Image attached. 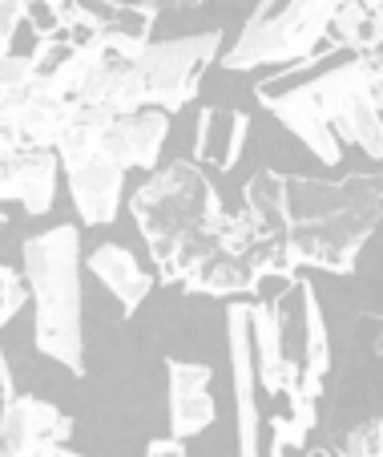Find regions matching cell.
I'll list each match as a JSON object with an SVG mask.
<instances>
[{
	"label": "cell",
	"instance_id": "cell-1",
	"mask_svg": "<svg viewBox=\"0 0 383 457\" xmlns=\"http://www.w3.org/2000/svg\"><path fill=\"white\" fill-rule=\"evenodd\" d=\"M383 223V174L311 179L287 174V247L290 268L351 276L359 251Z\"/></svg>",
	"mask_w": 383,
	"mask_h": 457
},
{
	"label": "cell",
	"instance_id": "cell-2",
	"mask_svg": "<svg viewBox=\"0 0 383 457\" xmlns=\"http://www.w3.org/2000/svg\"><path fill=\"white\" fill-rule=\"evenodd\" d=\"M129 211L166 284L182 287L222 247L218 227L226 207L198 162H166V170H153L134 190Z\"/></svg>",
	"mask_w": 383,
	"mask_h": 457
},
{
	"label": "cell",
	"instance_id": "cell-3",
	"mask_svg": "<svg viewBox=\"0 0 383 457\" xmlns=\"http://www.w3.org/2000/svg\"><path fill=\"white\" fill-rule=\"evenodd\" d=\"M25 292L33 300V345L73 377H86V328H81V231L57 223L20 247Z\"/></svg>",
	"mask_w": 383,
	"mask_h": 457
},
{
	"label": "cell",
	"instance_id": "cell-4",
	"mask_svg": "<svg viewBox=\"0 0 383 457\" xmlns=\"http://www.w3.org/2000/svg\"><path fill=\"white\" fill-rule=\"evenodd\" d=\"M347 0H258L242 33L222 53V70L247 73L258 65H303V61L339 53L327 41L335 12Z\"/></svg>",
	"mask_w": 383,
	"mask_h": 457
},
{
	"label": "cell",
	"instance_id": "cell-5",
	"mask_svg": "<svg viewBox=\"0 0 383 457\" xmlns=\"http://www.w3.org/2000/svg\"><path fill=\"white\" fill-rule=\"evenodd\" d=\"M279 86H295L306 102L323 113V121L335 129V138L343 146L363 150L367 158L379 162L383 158V118L375 110L371 94H367V57H347L331 70H319L303 81L271 78Z\"/></svg>",
	"mask_w": 383,
	"mask_h": 457
},
{
	"label": "cell",
	"instance_id": "cell-6",
	"mask_svg": "<svg viewBox=\"0 0 383 457\" xmlns=\"http://www.w3.org/2000/svg\"><path fill=\"white\" fill-rule=\"evenodd\" d=\"M222 57V29L174 37V41H150L145 53L134 57V73L142 81L145 110L182 113L198 97L206 70Z\"/></svg>",
	"mask_w": 383,
	"mask_h": 457
},
{
	"label": "cell",
	"instance_id": "cell-7",
	"mask_svg": "<svg viewBox=\"0 0 383 457\" xmlns=\"http://www.w3.org/2000/svg\"><path fill=\"white\" fill-rule=\"evenodd\" d=\"M351 361L343 377H359V385L339 380V393L331 409L359 397V409L339 429V437H375L383 441V316H355L351 320Z\"/></svg>",
	"mask_w": 383,
	"mask_h": 457
},
{
	"label": "cell",
	"instance_id": "cell-8",
	"mask_svg": "<svg viewBox=\"0 0 383 457\" xmlns=\"http://www.w3.org/2000/svg\"><path fill=\"white\" fill-rule=\"evenodd\" d=\"M65 21L94 37L110 57L134 61L150 45L158 12L145 9V4H134V0H69Z\"/></svg>",
	"mask_w": 383,
	"mask_h": 457
},
{
	"label": "cell",
	"instance_id": "cell-9",
	"mask_svg": "<svg viewBox=\"0 0 383 457\" xmlns=\"http://www.w3.org/2000/svg\"><path fill=\"white\" fill-rule=\"evenodd\" d=\"M226 345H230L234 405H239V457H263L258 377H255V356H250V303L230 300V308H226Z\"/></svg>",
	"mask_w": 383,
	"mask_h": 457
},
{
	"label": "cell",
	"instance_id": "cell-10",
	"mask_svg": "<svg viewBox=\"0 0 383 457\" xmlns=\"http://www.w3.org/2000/svg\"><path fill=\"white\" fill-rule=\"evenodd\" d=\"M69 437L73 417L29 393H17L0 413V457H41L69 445Z\"/></svg>",
	"mask_w": 383,
	"mask_h": 457
},
{
	"label": "cell",
	"instance_id": "cell-11",
	"mask_svg": "<svg viewBox=\"0 0 383 457\" xmlns=\"http://www.w3.org/2000/svg\"><path fill=\"white\" fill-rule=\"evenodd\" d=\"M210 364L198 361H166V409H170V441L186 445L190 437L206 433L218 417V405L210 397Z\"/></svg>",
	"mask_w": 383,
	"mask_h": 457
},
{
	"label": "cell",
	"instance_id": "cell-12",
	"mask_svg": "<svg viewBox=\"0 0 383 457\" xmlns=\"http://www.w3.org/2000/svg\"><path fill=\"white\" fill-rule=\"evenodd\" d=\"M255 94H258V102H263L266 110L279 118V126L287 129V134H295V138L303 142V146L327 166V170H335V166L343 162V142L335 138V129L323 121V113H319L315 105L306 102V97L298 94L295 86H279V81H258Z\"/></svg>",
	"mask_w": 383,
	"mask_h": 457
},
{
	"label": "cell",
	"instance_id": "cell-13",
	"mask_svg": "<svg viewBox=\"0 0 383 457\" xmlns=\"http://www.w3.org/2000/svg\"><path fill=\"white\" fill-rule=\"evenodd\" d=\"M170 138V113L162 110H137L126 118H113L105 126L102 154L121 170H158L162 146Z\"/></svg>",
	"mask_w": 383,
	"mask_h": 457
},
{
	"label": "cell",
	"instance_id": "cell-14",
	"mask_svg": "<svg viewBox=\"0 0 383 457\" xmlns=\"http://www.w3.org/2000/svg\"><path fill=\"white\" fill-rule=\"evenodd\" d=\"M69 199L77 207V219L86 227H110L121 211V195H126V170L113 166L105 154L89 158V162L69 166Z\"/></svg>",
	"mask_w": 383,
	"mask_h": 457
},
{
	"label": "cell",
	"instance_id": "cell-15",
	"mask_svg": "<svg viewBox=\"0 0 383 457\" xmlns=\"http://www.w3.org/2000/svg\"><path fill=\"white\" fill-rule=\"evenodd\" d=\"M250 118L234 105H202L194 129V162L214 170H234L247 146Z\"/></svg>",
	"mask_w": 383,
	"mask_h": 457
},
{
	"label": "cell",
	"instance_id": "cell-16",
	"mask_svg": "<svg viewBox=\"0 0 383 457\" xmlns=\"http://www.w3.org/2000/svg\"><path fill=\"white\" fill-rule=\"evenodd\" d=\"M86 271L105 284V292L121 303V316H134L145 303V295L153 292V276L134 259V251H126L121 243H97L86 255Z\"/></svg>",
	"mask_w": 383,
	"mask_h": 457
},
{
	"label": "cell",
	"instance_id": "cell-17",
	"mask_svg": "<svg viewBox=\"0 0 383 457\" xmlns=\"http://www.w3.org/2000/svg\"><path fill=\"white\" fill-rule=\"evenodd\" d=\"M186 295H214V300H239V295L263 292V271L255 255H234V251H214L202 268L182 284Z\"/></svg>",
	"mask_w": 383,
	"mask_h": 457
},
{
	"label": "cell",
	"instance_id": "cell-18",
	"mask_svg": "<svg viewBox=\"0 0 383 457\" xmlns=\"http://www.w3.org/2000/svg\"><path fill=\"white\" fill-rule=\"evenodd\" d=\"M77 105H94V110H105L110 118H126V113L145 110L142 97V81L134 73V61L121 57H105L97 65V73L86 81V89L77 94Z\"/></svg>",
	"mask_w": 383,
	"mask_h": 457
},
{
	"label": "cell",
	"instance_id": "cell-19",
	"mask_svg": "<svg viewBox=\"0 0 383 457\" xmlns=\"http://www.w3.org/2000/svg\"><path fill=\"white\" fill-rule=\"evenodd\" d=\"M69 113H73V102L53 89H45L41 81L20 94V110H17V129H20V142L25 146H37V150H53L57 134L65 129Z\"/></svg>",
	"mask_w": 383,
	"mask_h": 457
},
{
	"label": "cell",
	"instance_id": "cell-20",
	"mask_svg": "<svg viewBox=\"0 0 383 457\" xmlns=\"http://www.w3.org/2000/svg\"><path fill=\"white\" fill-rule=\"evenodd\" d=\"M242 211L250 215L263 243L282 239L287 235V174L271 170V166L250 174L242 187Z\"/></svg>",
	"mask_w": 383,
	"mask_h": 457
},
{
	"label": "cell",
	"instance_id": "cell-21",
	"mask_svg": "<svg viewBox=\"0 0 383 457\" xmlns=\"http://www.w3.org/2000/svg\"><path fill=\"white\" fill-rule=\"evenodd\" d=\"M250 356L263 397H282V340L271 300L250 303Z\"/></svg>",
	"mask_w": 383,
	"mask_h": 457
},
{
	"label": "cell",
	"instance_id": "cell-22",
	"mask_svg": "<svg viewBox=\"0 0 383 457\" xmlns=\"http://www.w3.org/2000/svg\"><path fill=\"white\" fill-rule=\"evenodd\" d=\"M57 179H61V162L53 150L25 146L17 154V203L33 219L53 211V203H57Z\"/></svg>",
	"mask_w": 383,
	"mask_h": 457
},
{
	"label": "cell",
	"instance_id": "cell-23",
	"mask_svg": "<svg viewBox=\"0 0 383 457\" xmlns=\"http://www.w3.org/2000/svg\"><path fill=\"white\" fill-rule=\"evenodd\" d=\"M110 121L113 118L105 110L73 102V113H69L65 129H61L57 142H53V154H57L61 170H69V166L89 162V158L102 154V138H105V126H110Z\"/></svg>",
	"mask_w": 383,
	"mask_h": 457
},
{
	"label": "cell",
	"instance_id": "cell-24",
	"mask_svg": "<svg viewBox=\"0 0 383 457\" xmlns=\"http://www.w3.org/2000/svg\"><path fill=\"white\" fill-rule=\"evenodd\" d=\"M20 4V21L37 29V41L41 37H61L69 17V0H17Z\"/></svg>",
	"mask_w": 383,
	"mask_h": 457
},
{
	"label": "cell",
	"instance_id": "cell-25",
	"mask_svg": "<svg viewBox=\"0 0 383 457\" xmlns=\"http://www.w3.org/2000/svg\"><path fill=\"white\" fill-rule=\"evenodd\" d=\"M33 81H37V70L29 57H20V53H4L0 57V94H20Z\"/></svg>",
	"mask_w": 383,
	"mask_h": 457
},
{
	"label": "cell",
	"instance_id": "cell-26",
	"mask_svg": "<svg viewBox=\"0 0 383 457\" xmlns=\"http://www.w3.org/2000/svg\"><path fill=\"white\" fill-rule=\"evenodd\" d=\"M25 303H29L25 284L17 279V271L0 263V328H4V324H9V320L17 316V312L25 308Z\"/></svg>",
	"mask_w": 383,
	"mask_h": 457
},
{
	"label": "cell",
	"instance_id": "cell-27",
	"mask_svg": "<svg viewBox=\"0 0 383 457\" xmlns=\"http://www.w3.org/2000/svg\"><path fill=\"white\" fill-rule=\"evenodd\" d=\"M20 29V4L17 0H0V57L12 53V37Z\"/></svg>",
	"mask_w": 383,
	"mask_h": 457
},
{
	"label": "cell",
	"instance_id": "cell-28",
	"mask_svg": "<svg viewBox=\"0 0 383 457\" xmlns=\"http://www.w3.org/2000/svg\"><path fill=\"white\" fill-rule=\"evenodd\" d=\"M17 154L20 150H0V203L17 199Z\"/></svg>",
	"mask_w": 383,
	"mask_h": 457
},
{
	"label": "cell",
	"instance_id": "cell-29",
	"mask_svg": "<svg viewBox=\"0 0 383 457\" xmlns=\"http://www.w3.org/2000/svg\"><path fill=\"white\" fill-rule=\"evenodd\" d=\"M145 457H190V453H186V445H178V441L158 437V441L145 445Z\"/></svg>",
	"mask_w": 383,
	"mask_h": 457
},
{
	"label": "cell",
	"instance_id": "cell-30",
	"mask_svg": "<svg viewBox=\"0 0 383 457\" xmlns=\"http://www.w3.org/2000/svg\"><path fill=\"white\" fill-rule=\"evenodd\" d=\"M134 4H145L153 12H186V9H198L202 0H134Z\"/></svg>",
	"mask_w": 383,
	"mask_h": 457
},
{
	"label": "cell",
	"instance_id": "cell-31",
	"mask_svg": "<svg viewBox=\"0 0 383 457\" xmlns=\"http://www.w3.org/2000/svg\"><path fill=\"white\" fill-rule=\"evenodd\" d=\"M17 397V388H12V369L9 361H4V353H0V413H4V405Z\"/></svg>",
	"mask_w": 383,
	"mask_h": 457
},
{
	"label": "cell",
	"instance_id": "cell-32",
	"mask_svg": "<svg viewBox=\"0 0 383 457\" xmlns=\"http://www.w3.org/2000/svg\"><path fill=\"white\" fill-rule=\"evenodd\" d=\"M41 457H86V453H73L69 445H61V449H49V453H41Z\"/></svg>",
	"mask_w": 383,
	"mask_h": 457
},
{
	"label": "cell",
	"instance_id": "cell-33",
	"mask_svg": "<svg viewBox=\"0 0 383 457\" xmlns=\"http://www.w3.org/2000/svg\"><path fill=\"white\" fill-rule=\"evenodd\" d=\"M355 4H363V9H383V0H355Z\"/></svg>",
	"mask_w": 383,
	"mask_h": 457
},
{
	"label": "cell",
	"instance_id": "cell-34",
	"mask_svg": "<svg viewBox=\"0 0 383 457\" xmlns=\"http://www.w3.org/2000/svg\"><path fill=\"white\" fill-rule=\"evenodd\" d=\"M379 57H383V53H379Z\"/></svg>",
	"mask_w": 383,
	"mask_h": 457
}]
</instances>
